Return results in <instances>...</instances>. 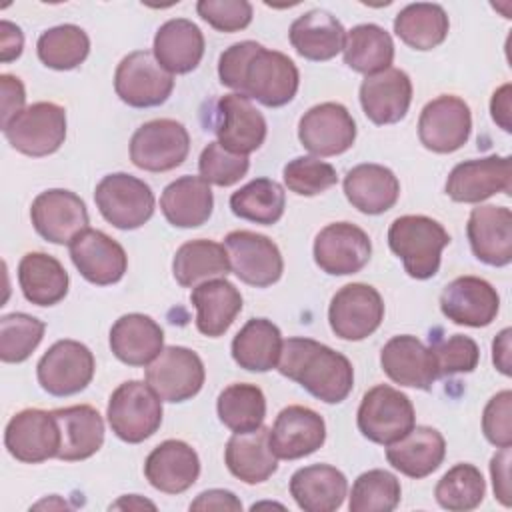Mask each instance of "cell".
Here are the masks:
<instances>
[{
	"label": "cell",
	"instance_id": "cell-12",
	"mask_svg": "<svg viewBox=\"0 0 512 512\" xmlns=\"http://www.w3.org/2000/svg\"><path fill=\"white\" fill-rule=\"evenodd\" d=\"M144 376L164 402H184L202 390L206 370L194 350L186 346H166L146 366Z\"/></svg>",
	"mask_w": 512,
	"mask_h": 512
},
{
	"label": "cell",
	"instance_id": "cell-52",
	"mask_svg": "<svg viewBox=\"0 0 512 512\" xmlns=\"http://www.w3.org/2000/svg\"><path fill=\"white\" fill-rule=\"evenodd\" d=\"M196 12L218 32H238L252 22V4L246 0H200Z\"/></svg>",
	"mask_w": 512,
	"mask_h": 512
},
{
	"label": "cell",
	"instance_id": "cell-4",
	"mask_svg": "<svg viewBox=\"0 0 512 512\" xmlns=\"http://www.w3.org/2000/svg\"><path fill=\"white\" fill-rule=\"evenodd\" d=\"M106 418L120 440L128 444L144 442L162 424V398L148 382H122L108 400Z\"/></svg>",
	"mask_w": 512,
	"mask_h": 512
},
{
	"label": "cell",
	"instance_id": "cell-60",
	"mask_svg": "<svg viewBox=\"0 0 512 512\" xmlns=\"http://www.w3.org/2000/svg\"><path fill=\"white\" fill-rule=\"evenodd\" d=\"M510 336H512V330L510 328H504L492 342V362L494 366L504 374V376H510L512 374V366H510Z\"/></svg>",
	"mask_w": 512,
	"mask_h": 512
},
{
	"label": "cell",
	"instance_id": "cell-10",
	"mask_svg": "<svg viewBox=\"0 0 512 512\" xmlns=\"http://www.w3.org/2000/svg\"><path fill=\"white\" fill-rule=\"evenodd\" d=\"M96 362L92 350L78 340H58L38 360L36 376L44 392L72 396L82 392L94 378Z\"/></svg>",
	"mask_w": 512,
	"mask_h": 512
},
{
	"label": "cell",
	"instance_id": "cell-51",
	"mask_svg": "<svg viewBox=\"0 0 512 512\" xmlns=\"http://www.w3.org/2000/svg\"><path fill=\"white\" fill-rule=\"evenodd\" d=\"M430 350L436 362L438 378L472 372L480 360V348L476 340L464 334H452L450 338L438 340L430 346Z\"/></svg>",
	"mask_w": 512,
	"mask_h": 512
},
{
	"label": "cell",
	"instance_id": "cell-22",
	"mask_svg": "<svg viewBox=\"0 0 512 512\" xmlns=\"http://www.w3.org/2000/svg\"><path fill=\"white\" fill-rule=\"evenodd\" d=\"M68 248L78 272L96 286L116 284L126 274L128 256L124 248L102 230H82Z\"/></svg>",
	"mask_w": 512,
	"mask_h": 512
},
{
	"label": "cell",
	"instance_id": "cell-19",
	"mask_svg": "<svg viewBox=\"0 0 512 512\" xmlns=\"http://www.w3.org/2000/svg\"><path fill=\"white\" fill-rule=\"evenodd\" d=\"M302 146L316 156H336L352 148L356 140V122L346 106L322 102L306 110L298 122Z\"/></svg>",
	"mask_w": 512,
	"mask_h": 512
},
{
	"label": "cell",
	"instance_id": "cell-61",
	"mask_svg": "<svg viewBox=\"0 0 512 512\" xmlns=\"http://www.w3.org/2000/svg\"><path fill=\"white\" fill-rule=\"evenodd\" d=\"M110 508H128V510H142V508H150L154 510L156 506L148 500H144L142 496L138 494H128V496H122L118 502H114Z\"/></svg>",
	"mask_w": 512,
	"mask_h": 512
},
{
	"label": "cell",
	"instance_id": "cell-13",
	"mask_svg": "<svg viewBox=\"0 0 512 512\" xmlns=\"http://www.w3.org/2000/svg\"><path fill=\"white\" fill-rule=\"evenodd\" d=\"M472 132V114L468 104L454 96L442 94L430 100L418 118V138L426 150L450 154L462 148Z\"/></svg>",
	"mask_w": 512,
	"mask_h": 512
},
{
	"label": "cell",
	"instance_id": "cell-41",
	"mask_svg": "<svg viewBox=\"0 0 512 512\" xmlns=\"http://www.w3.org/2000/svg\"><path fill=\"white\" fill-rule=\"evenodd\" d=\"M450 30V20L440 4L416 2L404 6L394 18L396 36L414 50H432L440 46Z\"/></svg>",
	"mask_w": 512,
	"mask_h": 512
},
{
	"label": "cell",
	"instance_id": "cell-3",
	"mask_svg": "<svg viewBox=\"0 0 512 512\" xmlns=\"http://www.w3.org/2000/svg\"><path fill=\"white\" fill-rule=\"evenodd\" d=\"M298 86L300 74L296 64L286 54L258 44L242 68L238 94L268 108H278L292 102Z\"/></svg>",
	"mask_w": 512,
	"mask_h": 512
},
{
	"label": "cell",
	"instance_id": "cell-44",
	"mask_svg": "<svg viewBox=\"0 0 512 512\" xmlns=\"http://www.w3.org/2000/svg\"><path fill=\"white\" fill-rule=\"evenodd\" d=\"M216 412L220 422L232 432H252L262 426L266 416L264 392L256 384H230L218 394Z\"/></svg>",
	"mask_w": 512,
	"mask_h": 512
},
{
	"label": "cell",
	"instance_id": "cell-21",
	"mask_svg": "<svg viewBox=\"0 0 512 512\" xmlns=\"http://www.w3.org/2000/svg\"><path fill=\"white\" fill-rule=\"evenodd\" d=\"M326 440L324 418L306 406L292 404L278 412L270 428V448L276 458L298 460L314 454Z\"/></svg>",
	"mask_w": 512,
	"mask_h": 512
},
{
	"label": "cell",
	"instance_id": "cell-20",
	"mask_svg": "<svg viewBox=\"0 0 512 512\" xmlns=\"http://www.w3.org/2000/svg\"><path fill=\"white\" fill-rule=\"evenodd\" d=\"M440 310L454 324L482 328L496 318L500 296L484 278L460 276L444 286L440 294Z\"/></svg>",
	"mask_w": 512,
	"mask_h": 512
},
{
	"label": "cell",
	"instance_id": "cell-59",
	"mask_svg": "<svg viewBox=\"0 0 512 512\" xmlns=\"http://www.w3.org/2000/svg\"><path fill=\"white\" fill-rule=\"evenodd\" d=\"M510 92L512 86L510 84H502L490 100V112H492V120L504 130V132H512V106H510Z\"/></svg>",
	"mask_w": 512,
	"mask_h": 512
},
{
	"label": "cell",
	"instance_id": "cell-47",
	"mask_svg": "<svg viewBox=\"0 0 512 512\" xmlns=\"http://www.w3.org/2000/svg\"><path fill=\"white\" fill-rule=\"evenodd\" d=\"M400 480L382 468L362 472L350 492V512H392L400 504Z\"/></svg>",
	"mask_w": 512,
	"mask_h": 512
},
{
	"label": "cell",
	"instance_id": "cell-7",
	"mask_svg": "<svg viewBox=\"0 0 512 512\" xmlns=\"http://www.w3.org/2000/svg\"><path fill=\"white\" fill-rule=\"evenodd\" d=\"M2 132L20 154L32 158L54 154L66 140V110L54 102H34L14 116Z\"/></svg>",
	"mask_w": 512,
	"mask_h": 512
},
{
	"label": "cell",
	"instance_id": "cell-28",
	"mask_svg": "<svg viewBox=\"0 0 512 512\" xmlns=\"http://www.w3.org/2000/svg\"><path fill=\"white\" fill-rule=\"evenodd\" d=\"M446 440L432 426H414L400 440L386 446V460L408 478H426L442 464Z\"/></svg>",
	"mask_w": 512,
	"mask_h": 512
},
{
	"label": "cell",
	"instance_id": "cell-8",
	"mask_svg": "<svg viewBox=\"0 0 512 512\" xmlns=\"http://www.w3.org/2000/svg\"><path fill=\"white\" fill-rule=\"evenodd\" d=\"M190 152V134L182 122L156 118L144 122L130 138V160L146 172H168Z\"/></svg>",
	"mask_w": 512,
	"mask_h": 512
},
{
	"label": "cell",
	"instance_id": "cell-26",
	"mask_svg": "<svg viewBox=\"0 0 512 512\" xmlns=\"http://www.w3.org/2000/svg\"><path fill=\"white\" fill-rule=\"evenodd\" d=\"M380 364L392 382L408 388L430 390L438 378L432 350L410 334L392 336L380 352Z\"/></svg>",
	"mask_w": 512,
	"mask_h": 512
},
{
	"label": "cell",
	"instance_id": "cell-37",
	"mask_svg": "<svg viewBox=\"0 0 512 512\" xmlns=\"http://www.w3.org/2000/svg\"><path fill=\"white\" fill-rule=\"evenodd\" d=\"M214 196L202 176H180L160 196L164 218L176 228H198L212 216Z\"/></svg>",
	"mask_w": 512,
	"mask_h": 512
},
{
	"label": "cell",
	"instance_id": "cell-58",
	"mask_svg": "<svg viewBox=\"0 0 512 512\" xmlns=\"http://www.w3.org/2000/svg\"><path fill=\"white\" fill-rule=\"evenodd\" d=\"M24 48V34L22 30L8 22L2 20L0 22V60L2 62H12L22 54Z\"/></svg>",
	"mask_w": 512,
	"mask_h": 512
},
{
	"label": "cell",
	"instance_id": "cell-35",
	"mask_svg": "<svg viewBox=\"0 0 512 512\" xmlns=\"http://www.w3.org/2000/svg\"><path fill=\"white\" fill-rule=\"evenodd\" d=\"M344 194L362 214H382L390 210L400 196L396 174L382 164H358L344 176Z\"/></svg>",
	"mask_w": 512,
	"mask_h": 512
},
{
	"label": "cell",
	"instance_id": "cell-53",
	"mask_svg": "<svg viewBox=\"0 0 512 512\" xmlns=\"http://www.w3.org/2000/svg\"><path fill=\"white\" fill-rule=\"evenodd\" d=\"M482 432L498 448L512 446V392L494 394L482 412Z\"/></svg>",
	"mask_w": 512,
	"mask_h": 512
},
{
	"label": "cell",
	"instance_id": "cell-34",
	"mask_svg": "<svg viewBox=\"0 0 512 512\" xmlns=\"http://www.w3.org/2000/svg\"><path fill=\"white\" fill-rule=\"evenodd\" d=\"M224 462L232 476L246 484H260L278 470V458L270 448V428L230 436L224 448Z\"/></svg>",
	"mask_w": 512,
	"mask_h": 512
},
{
	"label": "cell",
	"instance_id": "cell-11",
	"mask_svg": "<svg viewBox=\"0 0 512 512\" xmlns=\"http://www.w3.org/2000/svg\"><path fill=\"white\" fill-rule=\"evenodd\" d=\"M382 320L384 300L374 286L364 282L342 286L328 306L330 328L342 340H364L378 330Z\"/></svg>",
	"mask_w": 512,
	"mask_h": 512
},
{
	"label": "cell",
	"instance_id": "cell-30",
	"mask_svg": "<svg viewBox=\"0 0 512 512\" xmlns=\"http://www.w3.org/2000/svg\"><path fill=\"white\" fill-rule=\"evenodd\" d=\"M162 348L164 332L160 324L146 314H124L110 328V350L128 366H148Z\"/></svg>",
	"mask_w": 512,
	"mask_h": 512
},
{
	"label": "cell",
	"instance_id": "cell-49",
	"mask_svg": "<svg viewBox=\"0 0 512 512\" xmlns=\"http://www.w3.org/2000/svg\"><path fill=\"white\" fill-rule=\"evenodd\" d=\"M282 176L288 190L298 196L322 194L338 182L334 166L314 156H296L284 166Z\"/></svg>",
	"mask_w": 512,
	"mask_h": 512
},
{
	"label": "cell",
	"instance_id": "cell-36",
	"mask_svg": "<svg viewBox=\"0 0 512 512\" xmlns=\"http://www.w3.org/2000/svg\"><path fill=\"white\" fill-rule=\"evenodd\" d=\"M196 328L208 338L222 336L242 310V294L226 278H212L192 288Z\"/></svg>",
	"mask_w": 512,
	"mask_h": 512
},
{
	"label": "cell",
	"instance_id": "cell-45",
	"mask_svg": "<svg viewBox=\"0 0 512 512\" xmlns=\"http://www.w3.org/2000/svg\"><path fill=\"white\" fill-rule=\"evenodd\" d=\"M36 52L44 66L52 70H72L88 58L90 38L76 24H60L40 34Z\"/></svg>",
	"mask_w": 512,
	"mask_h": 512
},
{
	"label": "cell",
	"instance_id": "cell-9",
	"mask_svg": "<svg viewBox=\"0 0 512 512\" xmlns=\"http://www.w3.org/2000/svg\"><path fill=\"white\" fill-rule=\"evenodd\" d=\"M114 90L132 108H152L168 100L174 90V76L158 64L150 50H134L116 66Z\"/></svg>",
	"mask_w": 512,
	"mask_h": 512
},
{
	"label": "cell",
	"instance_id": "cell-46",
	"mask_svg": "<svg viewBox=\"0 0 512 512\" xmlns=\"http://www.w3.org/2000/svg\"><path fill=\"white\" fill-rule=\"evenodd\" d=\"M486 494V482L482 472L468 462L454 464L436 484V502L452 512L474 510L482 504Z\"/></svg>",
	"mask_w": 512,
	"mask_h": 512
},
{
	"label": "cell",
	"instance_id": "cell-38",
	"mask_svg": "<svg viewBox=\"0 0 512 512\" xmlns=\"http://www.w3.org/2000/svg\"><path fill=\"white\" fill-rule=\"evenodd\" d=\"M18 284L24 298L36 306H54L68 294V272L50 254L28 252L18 264Z\"/></svg>",
	"mask_w": 512,
	"mask_h": 512
},
{
	"label": "cell",
	"instance_id": "cell-23",
	"mask_svg": "<svg viewBox=\"0 0 512 512\" xmlns=\"http://www.w3.org/2000/svg\"><path fill=\"white\" fill-rule=\"evenodd\" d=\"M218 122L214 132L218 142L234 152L248 156L266 140V120L244 94L232 92L218 100Z\"/></svg>",
	"mask_w": 512,
	"mask_h": 512
},
{
	"label": "cell",
	"instance_id": "cell-6",
	"mask_svg": "<svg viewBox=\"0 0 512 512\" xmlns=\"http://www.w3.org/2000/svg\"><path fill=\"white\" fill-rule=\"evenodd\" d=\"M94 202L106 222L118 230H136L154 214L152 188L126 172L104 176L94 190Z\"/></svg>",
	"mask_w": 512,
	"mask_h": 512
},
{
	"label": "cell",
	"instance_id": "cell-31",
	"mask_svg": "<svg viewBox=\"0 0 512 512\" xmlns=\"http://www.w3.org/2000/svg\"><path fill=\"white\" fill-rule=\"evenodd\" d=\"M152 54L170 74H188L204 56V34L192 20L172 18L156 30Z\"/></svg>",
	"mask_w": 512,
	"mask_h": 512
},
{
	"label": "cell",
	"instance_id": "cell-50",
	"mask_svg": "<svg viewBox=\"0 0 512 512\" xmlns=\"http://www.w3.org/2000/svg\"><path fill=\"white\" fill-rule=\"evenodd\" d=\"M248 168H250L248 156L234 154L226 150L220 142H210L198 158L200 176L208 184H216V186L236 184L240 178L246 176Z\"/></svg>",
	"mask_w": 512,
	"mask_h": 512
},
{
	"label": "cell",
	"instance_id": "cell-27",
	"mask_svg": "<svg viewBox=\"0 0 512 512\" xmlns=\"http://www.w3.org/2000/svg\"><path fill=\"white\" fill-rule=\"evenodd\" d=\"M144 476L152 488L164 494H182L198 480L200 458L190 444L164 440L148 454Z\"/></svg>",
	"mask_w": 512,
	"mask_h": 512
},
{
	"label": "cell",
	"instance_id": "cell-42",
	"mask_svg": "<svg viewBox=\"0 0 512 512\" xmlns=\"http://www.w3.org/2000/svg\"><path fill=\"white\" fill-rule=\"evenodd\" d=\"M342 54L348 68L372 76L390 68L394 60V42L382 26L358 24L346 32Z\"/></svg>",
	"mask_w": 512,
	"mask_h": 512
},
{
	"label": "cell",
	"instance_id": "cell-48",
	"mask_svg": "<svg viewBox=\"0 0 512 512\" xmlns=\"http://www.w3.org/2000/svg\"><path fill=\"white\" fill-rule=\"evenodd\" d=\"M46 324L26 312H12L0 318V360L18 364L30 358L44 338Z\"/></svg>",
	"mask_w": 512,
	"mask_h": 512
},
{
	"label": "cell",
	"instance_id": "cell-14",
	"mask_svg": "<svg viewBox=\"0 0 512 512\" xmlns=\"http://www.w3.org/2000/svg\"><path fill=\"white\" fill-rule=\"evenodd\" d=\"M230 270L248 286L266 288L280 280L284 260L278 246L264 234L234 230L224 238Z\"/></svg>",
	"mask_w": 512,
	"mask_h": 512
},
{
	"label": "cell",
	"instance_id": "cell-1",
	"mask_svg": "<svg viewBox=\"0 0 512 512\" xmlns=\"http://www.w3.org/2000/svg\"><path fill=\"white\" fill-rule=\"evenodd\" d=\"M276 368L326 404L346 400L354 386L352 362L312 338L294 336L284 340Z\"/></svg>",
	"mask_w": 512,
	"mask_h": 512
},
{
	"label": "cell",
	"instance_id": "cell-29",
	"mask_svg": "<svg viewBox=\"0 0 512 512\" xmlns=\"http://www.w3.org/2000/svg\"><path fill=\"white\" fill-rule=\"evenodd\" d=\"M60 428L58 456L64 462L86 460L104 444V420L88 404H76L52 410Z\"/></svg>",
	"mask_w": 512,
	"mask_h": 512
},
{
	"label": "cell",
	"instance_id": "cell-55",
	"mask_svg": "<svg viewBox=\"0 0 512 512\" xmlns=\"http://www.w3.org/2000/svg\"><path fill=\"white\" fill-rule=\"evenodd\" d=\"M0 88H2V128L18 116L26 106V92L24 84L18 76L2 74L0 76Z\"/></svg>",
	"mask_w": 512,
	"mask_h": 512
},
{
	"label": "cell",
	"instance_id": "cell-43",
	"mask_svg": "<svg viewBox=\"0 0 512 512\" xmlns=\"http://www.w3.org/2000/svg\"><path fill=\"white\" fill-rule=\"evenodd\" d=\"M286 208L284 188L270 178H254L230 196V210L242 220L272 226Z\"/></svg>",
	"mask_w": 512,
	"mask_h": 512
},
{
	"label": "cell",
	"instance_id": "cell-17",
	"mask_svg": "<svg viewBox=\"0 0 512 512\" xmlns=\"http://www.w3.org/2000/svg\"><path fill=\"white\" fill-rule=\"evenodd\" d=\"M4 446L12 458L24 464H40L56 458L60 450V428L54 414L40 408L20 410L6 424Z\"/></svg>",
	"mask_w": 512,
	"mask_h": 512
},
{
	"label": "cell",
	"instance_id": "cell-15",
	"mask_svg": "<svg viewBox=\"0 0 512 512\" xmlns=\"http://www.w3.org/2000/svg\"><path fill=\"white\" fill-rule=\"evenodd\" d=\"M314 262L332 276H348L360 272L372 254L370 236L356 224L332 222L314 238Z\"/></svg>",
	"mask_w": 512,
	"mask_h": 512
},
{
	"label": "cell",
	"instance_id": "cell-2",
	"mask_svg": "<svg viewBox=\"0 0 512 512\" xmlns=\"http://www.w3.org/2000/svg\"><path fill=\"white\" fill-rule=\"evenodd\" d=\"M450 244L446 228L422 214L398 216L388 228V246L402 260L410 278L428 280L440 268L442 250Z\"/></svg>",
	"mask_w": 512,
	"mask_h": 512
},
{
	"label": "cell",
	"instance_id": "cell-57",
	"mask_svg": "<svg viewBox=\"0 0 512 512\" xmlns=\"http://www.w3.org/2000/svg\"><path fill=\"white\" fill-rule=\"evenodd\" d=\"M190 510H242V502L234 492L212 488L204 490L190 502Z\"/></svg>",
	"mask_w": 512,
	"mask_h": 512
},
{
	"label": "cell",
	"instance_id": "cell-54",
	"mask_svg": "<svg viewBox=\"0 0 512 512\" xmlns=\"http://www.w3.org/2000/svg\"><path fill=\"white\" fill-rule=\"evenodd\" d=\"M258 46V42L254 40H244V42H236L232 44L230 48H226L222 54H220V60H218V76H220V82L232 90L238 92V86H240V74H242V68L248 60V56L252 54V50Z\"/></svg>",
	"mask_w": 512,
	"mask_h": 512
},
{
	"label": "cell",
	"instance_id": "cell-56",
	"mask_svg": "<svg viewBox=\"0 0 512 512\" xmlns=\"http://www.w3.org/2000/svg\"><path fill=\"white\" fill-rule=\"evenodd\" d=\"M490 474H492V484H494V494L496 498L504 504L510 506V446L500 448L490 460Z\"/></svg>",
	"mask_w": 512,
	"mask_h": 512
},
{
	"label": "cell",
	"instance_id": "cell-24",
	"mask_svg": "<svg viewBox=\"0 0 512 512\" xmlns=\"http://www.w3.org/2000/svg\"><path fill=\"white\" fill-rule=\"evenodd\" d=\"M472 254L488 266L512 262V212L506 206L484 204L470 212L466 224Z\"/></svg>",
	"mask_w": 512,
	"mask_h": 512
},
{
	"label": "cell",
	"instance_id": "cell-16",
	"mask_svg": "<svg viewBox=\"0 0 512 512\" xmlns=\"http://www.w3.org/2000/svg\"><path fill=\"white\" fill-rule=\"evenodd\" d=\"M30 220L34 230L52 244H70L90 222L84 200L64 188L40 192L30 206Z\"/></svg>",
	"mask_w": 512,
	"mask_h": 512
},
{
	"label": "cell",
	"instance_id": "cell-5",
	"mask_svg": "<svg viewBox=\"0 0 512 512\" xmlns=\"http://www.w3.org/2000/svg\"><path fill=\"white\" fill-rule=\"evenodd\" d=\"M356 424L364 438L388 446L416 426V414L404 392L388 384H378L362 396Z\"/></svg>",
	"mask_w": 512,
	"mask_h": 512
},
{
	"label": "cell",
	"instance_id": "cell-25",
	"mask_svg": "<svg viewBox=\"0 0 512 512\" xmlns=\"http://www.w3.org/2000/svg\"><path fill=\"white\" fill-rule=\"evenodd\" d=\"M412 102V80L400 68L366 76L360 84V104L366 118L378 126L400 122Z\"/></svg>",
	"mask_w": 512,
	"mask_h": 512
},
{
	"label": "cell",
	"instance_id": "cell-18",
	"mask_svg": "<svg viewBox=\"0 0 512 512\" xmlns=\"http://www.w3.org/2000/svg\"><path fill=\"white\" fill-rule=\"evenodd\" d=\"M512 170L508 156H484L456 164L446 178V194L454 202L480 204L494 194H508Z\"/></svg>",
	"mask_w": 512,
	"mask_h": 512
},
{
	"label": "cell",
	"instance_id": "cell-33",
	"mask_svg": "<svg viewBox=\"0 0 512 512\" xmlns=\"http://www.w3.org/2000/svg\"><path fill=\"white\" fill-rule=\"evenodd\" d=\"M288 38L302 58L324 62L342 52L346 30L328 10L314 8L290 24Z\"/></svg>",
	"mask_w": 512,
	"mask_h": 512
},
{
	"label": "cell",
	"instance_id": "cell-32",
	"mask_svg": "<svg viewBox=\"0 0 512 512\" xmlns=\"http://www.w3.org/2000/svg\"><path fill=\"white\" fill-rule=\"evenodd\" d=\"M348 494L346 476L330 464L298 468L290 478V496L304 512H334Z\"/></svg>",
	"mask_w": 512,
	"mask_h": 512
},
{
	"label": "cell",
	"instance_id": "cell-40",
	"mask_svg": "<svg viewBox=\"0 0 512 512\" xmlns=\"http://www.w3.org/2000/svg\"><path fill=\"white\" fill-rule=\"evenodd\" d=\"M228 272L232 270L224 244L206 238L184 242L172 260V274L184 288H194L206 280L226 276Z\"/></svg>",
	"mask_w": 512,
	"mask_h": 512
},
{
	"label": "cell",
	"instance_id": "cell-39",
	"mask_svg": "<svg viewBox=\"0 0 512 512\" xmlns=\"http://www.w3.org/2000/svg\"><path fill=\"white\" fill-rule=\"evenodd\" d=\"M280 328L268 318H250L232 340L234 362L248 372L276 368L282 352Z\"/></svg>",
	"mask_w": 512,
	"mask_h": 512
}]
</instances>
